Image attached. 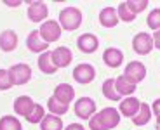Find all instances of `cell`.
I'll return each mask as SVG.
<instances>
[{
	"mask_svg": "<svg viewBox=\"0 0 160 130\" xmlns=\"http://www.w3.org/2000/svg\"><path fill=\"white\" fill-rule=\"evenodd\" d=\"M120 116L115 108H104L98 114L89 118V128L91 130H112L118 125Z\"/></svg>",
	"mask_w": 160,
	"mask_h": 130,
	"instance_id": "obj_1",
	"label": "cell"
},
{
	"mask_svg": "<svg viewBox=\"0 0 160 130\" xmlns=\"http://www.w3.org/2000/svg\"><path fill=\"white\" fill-rule=\"evenodd\" d=\"M82 24V12L77 7H66L59 14V26L66 31H75Z\"/></svg>",
	"mask_w": 160,
	"mask_h": 130,
	"instance_id": "obj_2",
	"label": "cell"
},
{
	"mask_svg": "<svg viewBox=\"0 0 160 130\" xmlns=\"http://www.w3.org/2000/svg\"><path fill=\"white\" fill-rule=\"evenodd\" d=\"M9 78L12 85H24L32 78V68L28 64H14L9 70Z\"/></svg>",
	"mask_w": 160,
	"mask_h": 130,
	"instance_id": "obj_3",
	"label": "cell"
},
{
	"mask_svg": "<svg viewBox=\"0 0 160 130\" xmlns=\"http://www.w3.org/2000/svg\"><path fill=\"white\" fill-rule=\"evenodd\" d=\"M38 33H40V38L44 40V42L52 43V42H56V40H59L61 26L56 23V21H52V19L51 21H45V23H42Z\"/></svg>",
	"mask_w": 160,
	"mask_h": 130,
	"instance_id": "obj_4",
	"label": "cell"
},
{
	"mask_svg": "<svg viewBox=\"0 0 160 130\" xmlns=\"http://www.w3.org/2000/svg\"><path fill=\"white\" fill-rule=\"evenodd\" d=\"M132 49L141 55H146L152 52L153 47V38L148 35V33H138L134 38H132Z\"/></svg>",
	"mask_w": 160,
	"mask_h": 130,
	"instance_id": "obj_5",
	"label": "cell"
},
{
	"mask_svg": "<svg viewBox=\"0 0 160 130\" xmlns=\"http://www.w3.org/2000/svg\"><path fill=\"white\" fill-rule=\"evenodd\" d=\"M96 111V103L91 97H80L75 103V114L82 120H89Z\"/></svg>",
	"mask_w": 160,
	"mask_h": 130,
	"instance_id": "obj_6",
	"label": "cell"
},
{
	"mask_svg": "<svg viewBox=\"0 0 160 130\" xmlns=\"http://www.w3.org/2000/svg\"><path fill=\"white\" fill-rule=\"evenodd\" d=\"M73 78L75 82H78L80 85H85V83H91L92 80L96 78V70L91 66V64H78V66L73 70Z\"/></svg>",
	"mask_w": 160,
	"mask_h": 130,
	"instance_id": "obj_7",
	"label": "cell"
},
{
	"mask_svg": "<svg viewBox=\"0 0 160 130\" xmlns=\"http://www.w3.org/2000/svg\"><path fill=\"white\" fill-rule=\"evenodd\" d=\"M124 76L129 78L132 83H138V82H141V80H144V76H146V68H144V64L139 63V61H132V63H129L127 66H125Z\"/></svg>",
	"mask_w": 160,
	"mask_h": 130,
	"instance_id": "obj_8",
	"label": "cell"
},
{
	"mask_svg": "<svg viewBox=\"0 0 160 130\" xmlns=\"http://www.w3.org/2000/svg\"><path fill=\"white\" fill-rule=\"evenodd\" d=\"M49 9L44 2H32L28 7V19L32 23H42L47 17Z\"/></svg>",
	"mask_w": 160,
	"mask_h": 130,
	"instance_id": "obj_9",
	"label": "cell"
},
{
	"mask_svg": "<svg viewBox=\"0 0 160 130\" xmlns=\"http://www.w3.org/2000/svg\"><path fill=\"white\" fill-rule=\"evenodd\" d=\"M52 63L56 64V68H66L73 59V54L68 47H58L56 51L51 52Z\"/></svg>",
	"mask_w": 160,
	"mask_h": 130,
	"instance_id": "obj_10",
	"label": "cell"
},
{
	"mask_svg": "<svg viewBox=\"0 0 160 130\" xmlns=\"http://www.w3.org/2000/svg\"><path fill=\"white\" fill-rule=\"evenodd\" d=\"M77 45H78V49L82 52L92 54V52H96L98 47H99V40L92 35V33H84V35L77 40Z\"/></svg>",
	"mask_w": 160,
	"mask_h": 130,
	"instance_id": "obj_11",
	"label": "cell"
},
{
	"mask_svg": "<svg viewBox=\"0 0 160 130\" xmlns=\"http://www.w3.org/2000/svg\"><path fill=\"white\" fill-rule=\"evenodd\" d=\"M54 97L63 104H70L75 97V89L68 83H59V85L54 89Z\"/></svg>",
	"mask_w": 160,
	"mask_h": 130,
	"instance_id": "obj_12",
	"label": "cell"
},
{
	"mask_svg": "<svg viewBox=\"0 0 160 130\" xmlns=\"http://www.w3.org/2000/svg\"><path fill=\"white\" fill-rule=\"evenodd\" d=\"M33 106H35V103H33L32 97H28V95H19V97L14 101V111H16L19 116H24V118L32 113Z\"/></svg>",
	"mask_w": 160,
	"mask_h": 130,
	"instance_id": "obj_13",
	"label": "cell"
},
{
	"mask_svg": "<svg viewBox=\"0 0 160 130\" xmlns=\"http://www.w3.org/2000/svg\"><path fill=\"white\" fill-rule=\"evenodd\" d=\"M18 47V35L12 30H5L0 33V49L4 52H12Z\"/></svg>",
	"mask_w": 160,
	"mask_h": 130,
	"instance_id": "obj_14",
	"label": "cell"
},
{
	"mask_svg": "<svg viewBox=\"0 0 160 130\" xmlns=\"http://www.w3.org/2000/svg\"><path fill=\"white\" fill-rule=\"evenodd\" d=\"M103 61H104V64L110 66V68H118L120 64H122V61H124V54H122L118 49L110 47L103 52Z\"/></svg>",
	"mask_w": 160,
	"mask_h": 130,
	"instance_id": "obj_15",
	"label": "cell"
},
{
	"mask_svg": "<svg viewBox=\"0 0 160 130\" xmlns=\"http://www.w3.org/2000/svg\"><path fill=\"white\" fill-rule=\"evenodd\" d=\"M26 45H28L30 51L37 52V54H38V52H42V54H44V52L47 51V47H49V43L40 38V33L38 31H30L28 40H26Z\"/></svg>",
	"mask_w": 160,
	"mask_h": 130,
	"instance_id": "obj_16",
	"label": "cell"
},
{
	"mask_svg": "<svg viewBox=\"0 0 160 130\" xmlns=\"http://www.w3.org/2000/svg\"><path fill=\"white\" fill-rule=\"evenodd\" d=\"M118 14L113 7H104L103 11L99 12V23L103 24L104 28H113L118 24Z\"/></svg>",
	"mask_w": 160,
	"mask_h": 130,
	"instance_id": "obj_17",
	"label": "cell"
},
{
	"mask_svg": "<svg viewBox=\"0 0 160 130\" xmlns=\"http://www.w3.org/2000/svg\"><path fill=\"white\" fill-rule=\"evenodd\" d=\"M139 106H141V101H138L136 97H127L120 103V113L124 116H134V114L139 111Z\"/></svg>",
	"mask_w": 160,
	"mask_h": 130,
	"instance_id": "obj_18",
	"label": "cell"
},
{
	"mask_svg": "<svg viewBox=\"0 0 160 130\" xmlns=\"http://www.w3.org/2000/svg\"><path fill=\"white\" fill-rule=\"evenodd\" d=\"M150 118H152V109H150V106L144 104V103H141L139 111L132 116V123H134L136 127H143V125H146V123L150 122Z\"/></svg>",
	"mask_w": 160,
	"mask_h": 130,
	"instance_id": "obj_19",
	"label": "cell"
},
{
	"mask_svg": "<svg viewBox=\"0 0 160 130\" xmlns=\"http://www.w3.org/2000/svg\"><path fill=\"white\" fill-rule=\"evenodd\" d=\"M115 89L118 92V95H131L132 92L136 90V83H132L129 78H125L122 75L115 80Z\"/></svg>",
	"mask_w": 160,
	"mask_h": 130,
	"instance_id": "obj_20",
	"label": "cell"
},
{
	"mask_svg": "<svg viewBox=\"0 0 160 130\" xmlns=\"http://www.w3.org/2000/svg\"><path fill=\"white\" fill-rule=\"evenodd\" d=\"M38 68H40V71H44L45 75H54V73L58 71L56 64L52 63L51 52H44V54H40V57H38Z\"/></svg>",
	"mask_w": 160,
	"mask_h": 130,
	"instance_id": "obj_21",
	"label": "cell"
},
{
	"mask_svg": "<svg viewBox=\"0 0 160 130\" xmlns=\"http://www.w3.org/2000/svg\"><path fill=\"white\" fill-rule=\"evenodd\" d=\"M40 128L42 130H63V122H61L59 116L51 113L49 116H44V120L40 122Z\"/></svg>",
	"mask_w": 160,
	"mask_h": 130,
	"instance_id": "obj_22",
	"label": "cell"
},
{
	"mask_svg": "<svg viewBox=\"0 0 160 130\" xmlns=\"http://www.w3.org/2000/svg\"><path fill=\"white\" fill-rule=\"evenodd\" d=\"M47 108H49V111H51L52 114H56V116H61V114H66L68 113V109H70V104H63V103H59L54 95H52L51 99L47 101Z\"/></svg>",
	"mask_w": 160,
	"mask_h": 130,
	"instance_id": "obj_23",
	"label": "cell"
},
{
	"mask_svg": "<svg viewBox=\"0 0 160 130\" xmlns=\"http://www.w3.org/2000/svg\"><path fill=\"white\" fill-rule=\"evenodd\" d=\"M103 95L106 99H110V101H120L122 95H118V92H117L115 80H113V78H108L106 82L103 83Z\"/></svg>",
	"mask_w": 160,
	"mask_h": 130,
	"instance_id": "obj_24",
	"label": "cell"
},
{
	"mask_svg": "<svg viewBox=\"0 0 160 130\" xmlns=\"http://www.w3.org/2000/svg\"><path fill=\"white\" fill-rule=\"evenodd\" d=\"M0 130H23V127L16 116H2L0 118Z\"/></svg>",
	"mask_w": 160,
	"mask_h": 130,
	"instance_id": "obj_25",
	"label": "cell"
},
{
	"mask_svg": "<svg viewBox=\"0 0 160 130\" xmlns=\"http://www.w3.org/2000/svg\"><path fill=\"white\" fill-rule=\"evenodd\" d=\"M44 116H45L44 106L35 104V106H33V109H32V113L26 116V122H30V123H38V122H42V120H44Z\"/></svg>",
	"mask_w": 160,
	"mask_h": 130,
	"instance_id": "obj_26",
	"label": "cell"
},
{
	"mask_svg": "<svg viewBox=\"0 0 160 130\" xmlns=\"http://www.w3.org/2000/svg\"><path fill=\"white\" fill-rule=\"evenodd\" d=\"M125 5H127V9L134 14V16H136V14L143 12L144 9L148 7V0H127Z\"/></svg>",
	"mask_w": 160,
	"mask_h": 130,
	"instance_id": "obj_27",
	"label": "cell"
},
{
	"mask_svg": "<svg viewBox=\"0 0 160 130\" xmlns=\"http://www.w3.org/2000/svg\"><path fill=\"white\" fill-rule=\"evenodd\" d=\"M146 24H148L152 30H157V31H158L160 30V9H153V11L150 12L148 17H146Z\"/></svg>",
	"mask_w": 160,
	"mask_h": 130,
	"instance_id": "obj_28",
	"label": "cell"
},
{
	"mask_svg": "<svg viewBox=\"0 0 160 130\" xmlns=\"http://www.w3.org/2000/svg\"><path fill=\"white\" fill-rule=\"evenodd\" d=\"M134 17H136V16H134V14L127 9L125 2H120V4H118V19L125 21V23H131V21H134Z\"/></svg>",
	"mask_w": 160,
	"mask_h": 130,
	"instance_id": "obj_29",
	"label": "cell"
},
{
	"mask_svg": "<svg viewBox=\"0 0 160 130\" xmlns=\"http://www.w3.org/2000/svg\"><path fill=\"white\" fill-rule=\"evenodd\" d=\"M12 87L11 78H9V71L0 70V90H9Z\"/></svg>",
	"mask_w": 160,
	"mask_h": 130,
	"instance_id": "obj_30",
	"label": "cell"
},
{
	"mask_svg": "<svg viewBox=\"0 0 160 130\" xmlns=\"http://www.w3.org/2000/svg\"><path fill=\"white\" fill-rule=\"evenodd\" d=\"M152 113H155V114H157V118L160 116V99H157L155 103H153V106H152Z\"/></svg>",
	"mask_w": 160,
	"mask_h": 130,
	"instance_id": "obj_31",
	"label": "cell"
},
{
	"mask_svg": "<svg viewBox=\"0 0 160 130\" xmlns=\"http://www.w3.org/2000/svg\"><path fill=\"white\" fill-rule=\"evenodd\" d=\"M152 38H153V47L160 49V30H158V31H155V35H153Z\"/></svg>",
	"mask_w": 160,
	"mask_h": 130,
	"instance_id": "obj_32",
	"label": "cell"
},
{
	"mask_svg": "<svg viewBox=\"0 0 160 130\" xmlns=\"http://www.w3.org/2000/svg\"><path fill=\"white\" fill-rule=\"evenodd\" d=\"M66 130H85L82 125H78V123H72V125L66 127Z\"/></svg>",
	"mask_w": 160,
	"mask_h": 130,
	"instance_id": "obj_33",
	"label": "cell"
},
{
	"mask_svg": "<svg viewBox=\"0 0 160 130\" xmlns=\"http://www.w3.org/2000/svg\"><path fill=\"white\" fill-rule=\"evenodd\" d=\"M4 4H5V5H9V7H18V5H21V0H16V2H11V0H5Z\"/></svg>",
	"mask_w": 160,
	"mask_h": 130,
	"instance_id": "obj_34",
	"label": "cell"
},
{
	"mask_svg": "<svg viewBox=\"0 0 160 130\" xmlns=\"http://www.w3.org/2000/svg\"><path fill=\"white\" fill-rule=\"evenodd\" d=\"M157 130H160V116L157 118Z\"/></svg>",
	"mask_w": 160,
	"mask_h": 130,
	"instance_id": "obj_35",
	"label": "cell"
}]
</instances>
